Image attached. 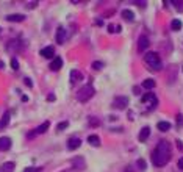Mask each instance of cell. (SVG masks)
Masks as SVG:
<instances>
[{
    "label": "cell",
    "instance_id": "obj_31",
    "mask_svg": "<svg viewBox=\"0 0 183 172\" xmlns=\"http://www.w3.org/2000/svg\"><path fill=\"white\" fill-rule=\"evenodd\" d=\"M108 31H109V33H114V31H116V27H114V25H108Z\"/></svg>",
    "mask_w": 183,
    "mask_h": 172
},
{
    "label": "cell",
    "instance_id": "obj_5",
    "mask_svg": "<svg viewBox=\"0 0 183 172\" xmlns=\"http://www.w3.org/2000/svg\"><path fill=\"white\" fill-rule=\"evenodd\" d=\"M127 105H129V99L125 96H117L114 100H113V106L116 110H125Z\"/></svg>",
    "mask_w": 183,
    "mask_h": 172
},
{
    "label": "cell",
    "instance_id": "obj_32",
    "mask_svg": "<svg viewBox=\"0 0 183 172\" xmlns=\"http://www.w3.org/2000/svg\"><path fill=\"white\" fill-rule=\"evenodd\" d=\"M177 166H178L180 169H183V158H180V160H178V163H177Z\"/></svg>",
    "mask_w": 183,
    "mask_h": 172
},
{
    "label": "cell",
    "instance_id": "obj_1",
    "mask_svg": "<svg viewBox=\"0 0 183 172\" xmlns=\"http://www.w3.org/2000/svg\"><path fill=\"white\" fill-rule=\"evenodd\" d=\"M169 160H171V142L163 139L157 144V147L152 152V163L157 167H163L164 164H168Z\"/></svg>",
    "mask_w": 183,
    "mask_h": 172
},
{
    "label": "cell",
    "instance_id": "obj_8",
    "mask_svg": "<svg viewBox=\"0 0 183 172\" xmlns=\"http://www.w3.org/2000/svg\"><path fill=\"white\" fill-rule=\"evenodd\" d=\"M50 70H53V72H57V70H60L61 67H63V58L61 57H55L53 60H52V63H50Z\"/></svg>",
    "mask_w": 183,
    "mask_h": 172
},
{
    "label": "cell",
    "instance_id": "obj_13",
    "mask_svg": "<svg viewBox=\"0 0 183 172\" xmlns=\"http://www.w3.org/2000/svg\"><path fill=\"white\" fill-rule=\"evenodd\" d=\"M39 53H41L44 58H53V57H55V49H53L52 46H47V47H44Z\"/></svg>",
    "mask_w": 183,
    "mask_h": 172
},
{
    "label": "cell",
    "instance_id": "obj_30",
    "mask_svg": "<svg viewBox=\"0 0 183 172\" xmlns=\"http://www.w3.org/2000/svg\"><path fill=\"white\" fill-rule=\"evenodd\" d=\"M36 5H38V2H30V3H27V8L31 10V8H36Z\"/></svg>",
    "mask_w": 183,
    "mask_h": 172
},
{
    "label": "cell",
    "instance_id": "obj_14",
    "mask_svg": "<svg viewBox=\"0 0 183 172\" xmlns=\"http://www.w3.org/2000/svg\"><path fill=\"white\" fill-rule=\"evenodd\" d=\"M5 19L8 22H24L25 21V16L24 14H8Z\"/></svg>",
    "mask_w": 183,
    "mask_h": 172
},
{
    "label": "cell",
    "instance_id": "obj_23",
    "mask_svg": "<svg viewBox=\"0 0 183 172\" xmlns=\"http://www.w3.org/2000/svg\"><path fill=\"white\" fill-rule=\"evenodd\" d=\"M136 166H138L141 170H144L145 167H147V163H145V160H142V158H139L138 161H136Z\"/></svg>",
    "mask_w": 183,
    "mask_h": 172
},
{
    "label": "cell",
    "instance_id": "obj_21",
    "mask_svg": "<svg viewBox=\"0 0 183 172\" xmlns=\"http://www.w3.org/2000/svg\"><path fill=\"white\" fill-rule=\"evenodd\" d=\"M122 17H124L125 21L132 22V21H135V13L130 11V10H124V11H122Z\"/></svg>",
    "mask_w": 183,
    "mask_h": 172
},
{
    "label": "cell",
    "instance_id": "obj_11",
    "mask_svg": "<svg viewBox=\"0 0 183 172\" xmlns=\"http://www.w3.org/2000/svg\"><path fill=\"white\" fill-rule=\"evenodd\" d=\"M55 39H57L58 44H64L66 42V30L63 28V27H60V28L57 30V36H55Z\"/></svg>",
    "mask_w": 183,
    "mask_h": 172
},
{
    "label": "cell",
    "instance_id": "obj_29",
    "mask_svg": "<svg viewBox=\"0 0 183 172\" xmlns=\"http://www.w3.org/2000/svg\"><path fill=\"white\" fill-rule=\"evenodd\" d=\"M24 83H25L27 86H28V88H31V86H33V81H31L30 78H24Z\"/></svg>",
    "mask_w": 183,
    "mask_h": 172
},
{
    "label": "cell",
    "instance_id": "obj_35",
    "mask_svg": "<svg viewBox=\"0 0 183 172\" xmlns=\"http://www.w3.org/2000/svg\"><path fill=\"white\" fill-rule=\"evenodd\" d=\"M47 99H49V100H50V102H52V100H55V96H53V94H50V96H49V97H47Z\"/></svg>",
    "mask_w": 183,
    "mask_h": 172
},
{
    "label": "cell",
    "instance_id": "obj_33",
    "mask_svg": "<svg viewBox=\"0 0 183 172\" xmlns=\"http://www.w3.org/2000/svg\"><path fill=\"white\" fill-rule=\"evenodd\" d=\"M133 94H136V96L139 94V88H138V86H135V88H133Z\"/></svg>",
    "mask_w": 183,
    "mask_h": 172
},
{
    "label": "cell",
    "instance_id": "obj_9",
    "mask_svg": "<svg viewBox=\"0 0 183 172\" xmlns=\"http://www.w3.org/2000/svg\"><path fill=\"white\" fill-rule=\"evenodd\" d=\"M83 78V74H81L80 70H77V69H72L70 70V74H69V80H70V83L74 85V83H77L78 80H81Z\"/></svg>",
    "mask_w": 183,
    "mask_h": 172
},
{
    "label": "cell",
    "instance_id": "obj_37",
    "mask_svg": "<svg viewBox=\"0 0 183 172\" xmlns=\"http://www.w3.org/2000/svg\"><path fill=\"white\" fill-rule=\"evenodd\" d=\"M63 172H66V170H63Z\"/></svg>",
    "mask_w": 183,
    "mask_h": 172
},
{
    "label": "cell",
    "instance_id": "obj_17",
    "mask_svg": "<svg viewBox=\"0 0 183 172\" xmlns=\"http://www.w3.org/2000/svg\"><path fill=\"white\" fill-rule=\"evenodd\" d=\"M8 124H10V113H5V114L2 116V119H0V130L6 128Z\"/></svg>",
    "mask_w": 183,
    "mask_h": 172
},
{
    "label": "cell",
    "instance_id": "obj_15",
    "mask_svg": "<svg viewBox=\"0 0 183 172\" xmlns=\"http://www.w3.org/2000/svg\"><path fill=\"white\" fill-rule=\"evenodd\" d=\"M150 136V128L149 127H144V128H141V131H139V142H145V139H147Z\"/></svg>",
    "mask_w": 183,
    "mask_h": 172
},
{
    "label": "cell",
    "instance_id": "obj_6",
    "mask_svg": "<svg viewBox=\"0 0 183 172\" xmlns=\"http://www.w3.org/2000/svg\"><path fill=\"white\" fill-rule=\"evenodd\" d=\"M49 127H50V122L49 121H45V122H42L38 128H34V131L33 133H30L28 135V138H31V136H34V135H42V133H45L49 130Z\"/></svg>",
    "mask_w": 183,
    "mask_h": 172
},
{
    "label": "cell",
    "instance_id": "obj_36",
    "mask_svg": "<svg viewBox=\"0 0 183 172\" xmlns=\"http://www.w3.org/2000/svg\"><path fill=\"white\" fill-rule=\"evenodd\" d=\"M3 67H5V63H3L2 60H0V69H3Z\"/></svg>",
    "mask_w": 183,
    "mask_h": 172
},
{
    "label": "cell",
    "instance_id": "obj_26",
    "mask_svg": "<svg viewBox=\"0 0 183 172\" xmlns=\"http://www.w3.org/2000/svg\"><path fill=\"white\" fill-rule=\"evenodd\" d=\"M89 125L91 127H99L100 125V121L99 119H94V117H89Z\"/></svg>",
    "mask_w": 183,
    "mask_h": 172
},
{
    "label": "cell",
    "instance_id": "obj_3",
    "mask_svg": "<svg viewBox=\"0 0 183 172\" xmlns=\"http://www.w3.org/2000/svg\"><path fill=\"white\" fill-rule=\"evenodd\" d=\"M94 88H93V85H85L83 88H80L78 89V92H77V100L78 102H88L91 97L94 96Z\"/></svg>",
    "mask_w": 183,
    "mask_h": 172
},
{
    "label": "cell",
    "instance_id": "obj_7",
    "mask_svg": "<svg viewBox=\"0 0 183 172\" xmlns=\"http://www.w3.org/2000/svg\"><path fill=\"white\" fill-rule=\"evenodd\" d=\"M149 38H147V36H145V34H141L139 36V39H138V50L139 52H145V49H147L149 47Z\"/></svg>",
    "mask_w": 183,
    "mask_h": 172
},
{
    "label": "cell",
    "instance_id": "obj_16",
    "mask_svg": "<svg viewBox=\"0 0 183 172\" xmlns=\"http://www.w3.org/2000/svg\"><path fill=\"white\" fill-rule=\"evenodd\" d=\"M16 167V164L13 161H8V163H3L2 166H0V172H13Z\"/></svg>",
    "mask_w": 183,
    "mask_h": 172
},
{
    "label": "cell",
    "instance_id": "obj_12",
    "mask_svg": "<svg viewBox=\"0 0 183 172\" xmlns=\"http://www.w3.org/2000/svg\"><path fill=\"white\" fill-rule=\"evenodd\" d=\"M81 146V139L80 138H70L69 141H67V149L69 150H75V149H78Z\"/></svg>",
    "mask_w": 183,
    "mask_h": 172
},
{
    "label": "cell",
    "instance_id": "obj_24",
    "mask_svg": "<svg viewBox=\"0 0 183 172\" xmlns=\"http://www.w3.org/2000/svg\"><path fill=\"white\" fill-rule=\"evenodd\" d=\"M67 125H69V122H67V121H64V122H60V124L57 125V130H58V131H63L64 128H67Z\"/></svg>",
    "mask_w": 183,
    "mask_h": 172
},
{
    "label": "cell",
    "instance_id": "obj_19",
    "mask_svg": "<svg viewBox=\"0 0 183 172\" xmlns=\"http://www.w3.org/2000/svg\"><path fill=\"white\" fill-rule=\"evenodd\" d=\"M88 142L91 144V146L99 147L100 146V138L97 136V135H89V136H88Z\"/></svg>",
    "mask_w": 183,
    "mask_h": 172
},
{
    "label": "cell",
    "instance_id": "obj_2",
    "mask_svg": "<svg viewBox=\"0 0 183 172\" xmlns=\"http://www.w3.org/2000/svg\"><path fill=\"white\" fill-rule=\"evenodd\" d=\"M144 58H145V63H147L150 70H161L163 63H161V58L157 52H147Z\"/></svg>",
    "mask_w": 183,
    "mask_h": 172
},
{
    "label": "cell",
    "instance_id": "obj_10",
    "mask_svg": "<svg viewBox=\"0 0 183 172\" xmlns=\"http://www.w3.org/2000/svg\"><path fill=\"white\" fill-rule=\"evenodd\" d=\"M11 149V139L8 136H2L0 138V150L5 152V150H10Z\"/></svg>",
    "mask_w": 183,
    "mask_h": 172
},
{
    "label": "cell",
    "instance_id": "obj_22",
    "mask_svg": "<svg viewBox=\"0 0 183 172\" xmlns=\"http://www.w3.org/2000/svg\"><path fill=\"white\" fill-rule=\"evenodd\" d=\"M181 27H183V24H181V21H180V19H174V21L171 22V28H172L174 31L181 30Z\"/></svg>",
    "mask_w": 183,
    "mask_h": 172
},
{
    "label": "cell",
    "instance_id": "obj_20",
    "mask_svg": "<svg viewBox=\"0 0 183 172\" xmlns=\"http://www.w3.org/2000/svg\"><path fill=\"white\" fill-rule=\"evenodd\" d=\"M157 127H158L160 131H168V130H171V124L166 122V121H160V122L157 124Z\"/></svg>",
    "mask_w": 183,
    "mask_h": 172
},
{
    "label": "cell",
    "instance_id": "obj_18",
    "mask_svg": "<svg viewBox=\"0 0 183 172\" xmlns=\"http://www.w3.org/2000/svg\"><path fill=\"white\" fill-rule=\"evenodd\" d=\"M155 85H157V83H155V80H153V78H145V80L142 81V85H141V86H142L144 89H153Z\"/></svg>",
    "mask_w": 183,
    "mask_h": 172
},
{
    "label": "cell",
    "instance_id": "obj_4",
    "mask_svg": "<svg viewBox=\"0 0 183 172\" xmlns=\"http://www.w3.org/2000/svg\"><path fill=\"white\" fill-rule=\"evenodd\" d=\"M141 102L144 105H147L149 110H153V108L158 105V99L153 92H145V96H142V99H141Z\"/></svg>",
    "mask_w": 183,
    "mask_h": 172
},
{
    "label": "cell",
    "instance_id": "obj_34",
    "mask_svg": "<svg viewBox=\"0 0 183 172\" xmlns=\"http://www.w3.org/2000/svg\"><path fill=\"white\" fill-rule=\"evenodd\" d=\"M177 147H178L180 150H183V144H181V141H177Z\"/></svg>",
    "mask_w": 183,
    "mask_h": 172
},
{
    "label": "cell",
    "instance_id": "obj_27",
    "mask_svg": "<svg viewBox=\"0 0 183 172\" xmlns=\"http://www.w3.org/2000/svg\"><path fill=\"white\" fill-rule=\"evenodd\" d=\"M11 67H13L14 70H17V69H19V61H17L16 58H13V60H11Z\"/></svg>",
    "mask_w": 183,
    "mask_h": 172
},
{
    "label": "cell",
    "instance_id": "obj_28",
    "mask_svg": "<svg viewBox=\"0 0 183 172\" xmlns=\"http://www.w3.org/2000/svg\"><path fill=\"white\" fill-rule=\"evenodd\" d=\"M42 167H27L24 172H41Z\"/></svg>",
    "mask_w": 183,
    "mask_h": 172
},
{
    "label": "cell",
    "instance_id": "obj_25",
    "mask_svg": "<svg viewBox=\"0 0 183 172\" xmlns=\"http://www.w3.org/2000/svg\"><path fill=\"white\" fill-rule=\"evenodd\" d=\"M102 67H103V63H100V61H94L93 63V69L94 70H100Z\"/></svg>",
    "mask_w": 183,
    "mask_h": 172
}]
</instances>
